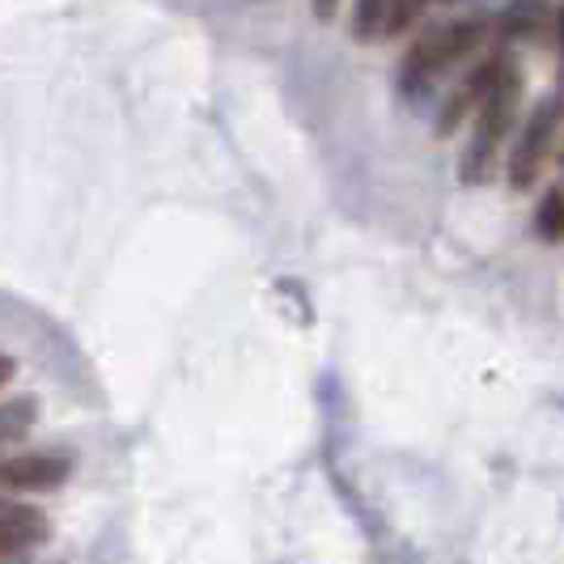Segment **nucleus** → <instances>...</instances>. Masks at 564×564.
I'll return each instance as SVG.
<instances>
[{
    "mask_svg": "<svg viewBox=\"0 0 564 564\" xmlns=\"http://www.w3.org/2000/svg\"><path fill=\"white\" fill-rule=\"evenodd\" d=\"M518 89H522V77L509 64H501V73L492 77V85L484 89L480 98V119H476L467 153H463V183H488L497 149L509 137L513 115H518Z\"/></svg>",
    "mask_w": 564,
    "mask_h": 564,
    "instance_id": "obj_1",
    "label": "nucleus"
},
{
    "mask_svg": "<svg viewBox=\"0 0 564 564\" xmlns=\"http://www.w3.org/2000/svg\"><path fill=\"white\" fill-rule=\"evenodd\" d=\"M476 43H480V26L476 22H458V26H442L433 30V34H424L421 43L412 47V56H408V82L424 85L429 77H437L442 68L458 64L467 52H476Z\"/></svg>",
    "mask_w": 564,
    "mask_h": 564,
    "instance_id": "obj_2",
    "label": "nucleus"
},
{
    "mask_svg": "<svg viewBox=\"0 0 564 564\" xmlns=\"http://www.w3.org/2000/svg\"><path fill=\"white\" fill-rule=\"evenodd\" d=\"M556 123H561V111L556 102H543L535 107V115L527 119L522 128V141L513 149V162H509V183L522 192L539 178V170L547 162V149H552V137H556Z\"/></svg>",
    "mask_w": 564,
    "mask_h": 564,
    "instance_id": "obj_3",
    "label": "nucleus"
},
{
    "mask_svg": "<svg viewBox=\"0 0 564 564\" xmlns=\"http://www.w3.org/2000/svg\"><path fill=\"white\" fill-rule=\"evenodd\" d=\"M64 480H68V458H59V454L0 458V492H52Z\"/></svg>",
    "mask_w": 564,
    "mask_h": 564,
    "instance_id": "obj_4",
    "label": "nucleus"
},
{
    "mask_svg": "<svg viewBox=\"0 0 564 564\" xmlns=\"http://www.w3.org/2000/svg\"><path fill=\"white\" fill-rule=\"evenodd\" d=\"M47 535H52V522H47L43 509L18 506V501H0V556L39 547Z\"/></svg>",
    "mask_w": 564,
    "mask_h": 564,
    "instance_id": "obj_5",
    "label": "nucleus"
},
{
    "mask_svg": "<svg viewBox=\"0 0 564 564\" xmlns=\"http://www.w3.org/2000/svg\"><path fill=\"white\" fill-rule=\"evenodd\" d=\"M34 421H39V403L34 399H9V403H0V446L4 442H18Z\"/></svg>",
    "mask_w": 564,
    "mask_h": 564,
    "instance_id": "obj_6",
    "label": "nucleus"
},
{
    "mask_svg": "<svg viewBox=\"0 0 564 564\" xmlns=\"http://www.w3.org/2000/svg\"><path fill=\"white\" fill-rule=\"evenodd\" d=\"M539 234L547 242H561L564 238V192H552V196L539 204V217H535Z\"/></svg>",
    "mask_w": 564,
    "mask_h": 564,
    "instance_id": "obj_7",
    "label": "nucleus"
},
{
    "mask_svg": "<svg viewBox=\"0 0 564 564\" xmlns=\"http://www.w3.org/2000/svg\"><path fill=\"white\" fill-rule=\"evenodd\" d=\"M382 13H387V0H357V18H352V34L369 43L382 34Z\"/></svg>",
    "mask_w": 564,
    "mask_h": 564,
    "instance_id": "obj_8",
    "label": "nucleus"
},
{
    "mask_svg": "<svg viewBox=\"0 0 564 564\" xmlns=\"http://www.w3.org/2000/svg\"><path fill=\"white\" fill-rule=\"evenodd\" d=\"M424 9V0H387V13H382V34H399V30L412 26V18Z\"/></svg>",
    "mask_w": 564,
    "mask_h": 564,
    "instance_id": "obj_9",
    "label": "nucleus"
},
{
    "mask_svg": "<svg viewBox=\"0 0 564 564\" xmlns=\"http://www.w3.org/2000/svg\"><path fill=\"white\" fill-rule=\"evenodd\" d=\"M336 9H339V0H314V13L327 22V18H336Z\"/></svg>",
    "mask_w": 564,
    "mask_h": 564,
    "instance_id": "obj_10",
    "label": "nucleus"
},
{
    "mask_svg": "<svg viewBox=\"0 0 564 564\" xmlns=\"http://www.w3.org/2000/svg\"><path fill=\"white\" fill-rule=\"evenodd\" d=\"M13 357H0V387H9V378H13Z\"/></svg>",
    "mask_w": 564,
    "mask_h": 564,
    "instance_id": "obj_11",
    "label": "nucleus"
}]
</instances>
